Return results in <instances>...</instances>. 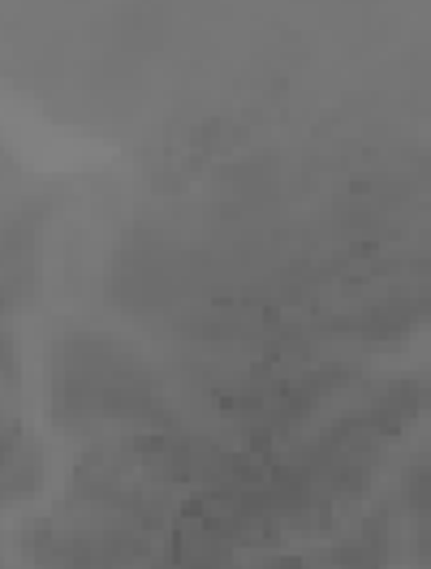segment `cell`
<instances>
[{
  "mask_svg": "<svg viewBox=\"0 0 431 569\" xmlns=\"http://www.w3.org/2000/svg\"><path fill=\"white\" fill-rule=\"evenodd\" d=\"M27 557L36 569H139L147 561L151 539L143 531H121V527H96V522H39L22 539Z\"/></svg>",
  "mask_w": 431,
  "mask_h": 569,
  "instance_id": "obj_2",
  "label": "cell"
},
{
  "mask_svg": "<svg viewBox=\"0 0 431 569\" xmlns=\"http://www.w3.org/2000/svg\"><path fill=\"white\" fill-rule=\"evenodd\" d=\"M156 569H220V566H212V561H199V557H181V561H173V566H156Z\"/></svg>",
  "mask_w": 431,
  "mask_h": 569,
  "instance_id": "obj_4",
  "label": "cell"
},
{
  "mask_svg": "<svg viewBox=\"0 0 431 569\" xmlns=\"http://www.w3.org/2000/svg\"><path fill=\"white\" fill-rule=\"evenodd\" d=\"M31 479V492L39 488V479H43V449L36 445V436H27V431H18V427H9V436H4V497L9 505L18 500V479Z\"/></svg>",
  "mask_w": 431,
  "mask_h": 569,
  "instance_id": "obj_3",
  "label": "cell"
},
{
  "mask_svg": "<svg viewBox=\"0 0 431 569\" xmlns=\"http://www.w3.org/2000/svg\"><path fill=\"white\" fill-rule=\"evenodd\" d=\"M52 415L66 427H160V389L139 358L108 337H66L52 355Z\"/></svg>",
  "mask_w": 431,
  "mask_h": 569,
  "instance_id": "obj_1",
  "label": "cell"
}]
</instances>
